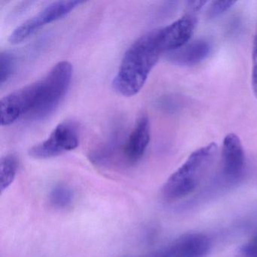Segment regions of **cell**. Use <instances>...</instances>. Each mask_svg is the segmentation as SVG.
<instances>
[{
	"instance_id": "6da1fadb",
	"label": "cell",
	"mask_w": 257,
	"mask_h": 257,
	"mask_svg": "<svg viewBox=\"0 0 257 257\" xmlns=\"http://www.w3.org/2000/svg\"><path fill=\"white\" fill-rule=\"evenodd\" d=\"M162 53L158 43L157 30L134 42L124 53L112 81L115 92L124 97L136 95L145 85Z\"/></svg>"
},
{
	"instance_id": "7a4b0ae2",
	"label": "cell",
	"mask_w": 257,
	"mask_h": 257,
	"mask_svg": "<svg viewBox=\"0 0 257 257\" xmlns=\"http://www.w3.org/2000/svg\"><path fill=\"white\" fill-rule=\"evenodd\" d=\"M217 154L218 147L215 143L194 151L164 185L162 194L165 199H181L195 192L207 179Z\"/></svg>"
},
{
	"instance_id": "3957f363",
	"label": "cell",
	"mask_w": 257,
	"mask_h": 257,
	"mask_svg": "<svg viewBox=\"0 0 257 257\" xmlns=\"http://www.w3.org/2000/svg\"><path fill=\"white\" fill-rule=\"evenodd\" d=\"M73 75V67L68 61L55 64L46 76L40 79L38 103L31 115V120H43L53 113L67 92Z\"/></svg>"
},
{
	"instance_id": "277c9868",
	"label": "cell",
	"mask_w": 257,
	"mask_h": 257,
	"mask_svg": "<svg viewBox=\"0 0 257 257\" xmlns=\"http://www.w3.org/2000/svg\"><path fill=\"white\" fill-rule=\"evenodd\" d=\"M79 144V129L76 123L63 121L53 129L46 141L33 147L29 155L36 159H50L75 150Z\"/></svg>"
},
{
	"instance_id": "5b68a950",
	"label": "cell",
	"mask_w": 257,
	"mask_h": 257,
	"mask_svg": "<svg viewBox=\"0 0 257 257\" xmlns=\"http://www.w3.org/2000/svg\"><path fill=\"white\" fill-rule=\"evenodd\" d=\"M83 3L82 1H57L49 4L40 13L18 26L10 36L9 41L12 44H19L25 41L43 27L67 16Z\"/></svg>"
},
{
	"instance_id": "8992f818",
	"label": "cell",
	"mask_w": 257,
	"mask_h": 257,
	"mask_svg": "<svg viewBox=\"0 0 257 257\" xmlns=\"http://www.w3.org/2000/svg\"><path fill=\"white\" fill-rule=\"evenodd\" d=\"M40 82H34L13 91L3 97L1 106V124L9 126L23 117L28 118L38 102Z\"/></svg>"
},
{
	"instance_id": "52a82bcc",
	"label": "cell",
	"mask_w": 257,
	"mask_h": 257,
	"mask_svg": "<svg viewBox=\"0 0 257 257\" xmlns=\"http://www.w3.org/2000/svg\"><path fill=\"white\" fill-rule=\"evenodd\" d=\"M195 18L186 16L157 30V40L162 52H171L187 44L195 28Z\"/></svg>"
},
{
	"instance_id": "ba28073f",
	"label": "cell",
	"mask_w": 257,
	"mask_h": 257,
	"mask_svg": "<svg viewBox=\"0 0 257 257\" xmlns=\"http://www.w3.org/2000/svg\"><path fill=\"white\" fill-rule=\"evenodd\" d=\"M150 141V123L147 115H141L123 145L122 154L127 163L135 164L144 156Z\"/></svg>"
},
{
	"instance_id": "9c48e42d",
	"label": "cell",
	"mask_w": 257,
	"mask_h": 257,
	"mask_svg": "<svg viewBox=\"0 0 257 257\" xmlns=\"http://www.w3.org/2000/svg\"><path fill=\"white\" fill-rule=\"evenodd\" d=\"M245 156L240 138L231 133L224 138L222 147V171L228 178H237L243 172Z\"/></svg>"
},
{
	"instance_id": "30bf717a",
	"label": "cell",
	"mask_w": 257,
	"mask_h": 257,
	"mask_svg": "<svg viewBox=\"0 0 257 257\" xmlns=\"http://www.w3.org/2000/svg\"><path fill=\"white\" fill-rule=\"evenodd\" d=\"M211 247V242L201 233L186 234L168 246L171 257H205Z\"/></svg>"
},
{
	"instance_id": "8fae6325",
	"label": "cell",
	"mask_w": 257,
	"mask_h": 257,
	"mask_svg": "<svg viewBox=\"0 0 257 257\" xmlns=\"http://www.w3.org/2000/svg\"><path fill=\"white\" fill-rule=\"evenodd\" d=\"M210 43L204 40L192 42L183 47L169 52V60L180 66H192L204 61L210 52Z\"/></svg>"
},
{
	"instance_id": "7c38bea8",
	"label": "cell",
	"mask_w": 257,
	"mask_h": 257,
	"mask_svg": "<svg viewBox=\"0 0 257 257\" xmlns=\"http://www.w3.org/2000/svg\"><path fill=\"white\" fill-rule=\"evenodd\" d=\"M19 168L17 157L10 154L4 156L0 163V189L4 192L14 182Z\"/></svg>"
},
{
	"instance_id": "4fadbf2b",
	"label": "cell",
	"mask_w": 257,
	"mask_h": 257,
	"mask_svg": "<svg viewBox=\"0 0 257 257\" xmlns=\"http://www.w3.org/2000/svg\"><path fill=\"white\" fill-rule=\"evenodd\" d=\"M51 204L55 208L65 209L73 201V192L68 186L58 184L52 189L49 195Z\"/></svg>"
},
{
	"instance_id": "5bb4252c",
	"label": "cell",
	"mask_w": 257,
	"mask_h": 257,
	"mask_svg": "<svg viewBox=\"0 0 257 257\" xmlns=\"http://www.w3.org/2000/svg\"><path fill=\"white\" fill-rule=\"evenodd\" d=\"M16 67L14 56L8 52L0 55V84L4 85L11 78Z\"/></svg>"
},
{
	"instance_id": "9a60e30c",
	"label": "cell",
	"mask_w": 257,
	"mask_h": 257,
	"mask_svg": "<svg viewBox=\"0 0 257 257\" xmlns=\"http://www.w3.org/2000/svg\"><path fill=\"white\" fill-rule=\"evenodd\" d=\"M233 1H214L212 2L207 11V17L209 19H213L220 15L223 14L225 12L228 11L233 5L235 4Z\"/></svg>"
},
{
	"instance_id": "2e32d148",
	"label": "cell",
	"mask_w": 257,
	"mask_h": 257,
	"mask_svg": "<svg viewBox=\"0 0 257 257\" xmlns=\"http://www.w3.org/2000/svg\"><path fill=\"white\" fill-rule=\"evenodd\" d=\"M252 88L254 94L257 97V28L252 46Z\"/></svg>"
},
{
	"instance_id": "e0dca14e",
	"label": "cell",
	"mask_w": 257,
	"mask_h": 257,
	"mask_svg": "<svg viewBox=\"0 0 257 257\" xmlns=\"http://www.w3.org/2000/svg\"><path fill=\"white\" fill-rule=\"evenodd\" d=\"M240 252L241 254L257 256V232L247 243L242 246Z\"/></svg>"
},
{
	"instance_id": "ac0fdd59",
	"label": "cell",
	"mask_w": 257,
	"mask_h": 257,
	"mask_svg": "<svg viewBox=\"0 0 257 257\" xmlns=\"http://www.w3.org/2000/svg\"><path fill=\"white\" fill-rule=\"evenodd\" d=\"M145 257H165L162 250L158 251V252H154V253L150 254V255H147Z\"/></svg>"
},
{
	"instance_id": "d6986e66",
	"label": "cell",
	"mask_w": 257,
	"mask_h": 257,
	"mask_svg": "<svg viewBox=\"0 0 257 257\" xmlns=\"http://www.w3.org/2000/svg\"><path fill=\"white\" fill-rule=\"evenodd\" d=\"M240 257H257V256H253V255H246V254H241V256Z\"/></svg>"
}]
</instances>
